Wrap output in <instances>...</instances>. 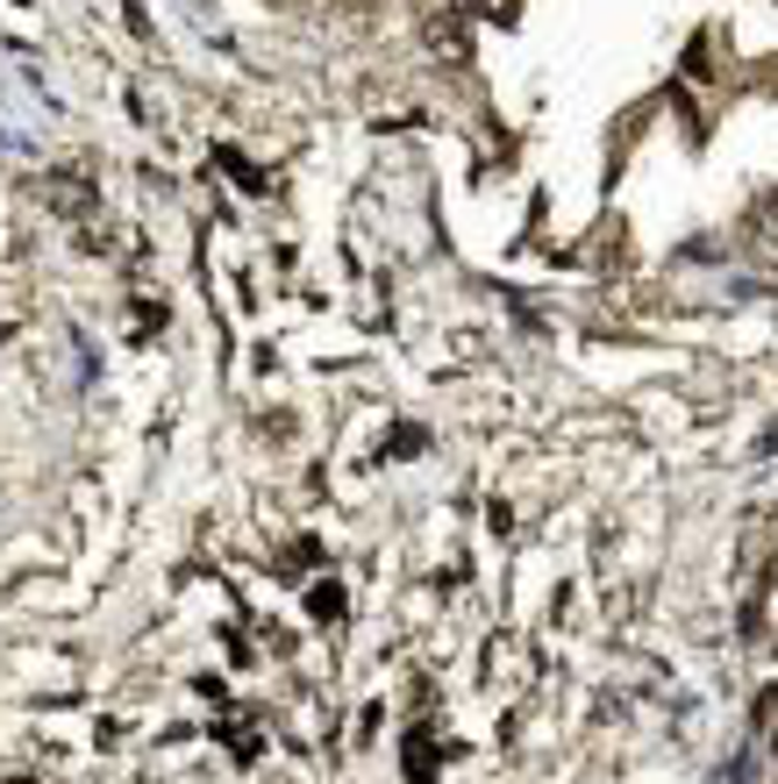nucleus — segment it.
Listing matches in <instances>:
<instances>
[{
  "instance_id": "f03ea898",
  "label": "nucleus",
  "mask_w": 778,
  "mask_h": 784,
  "mask_svg": "<svg viewBox=\"0 0 778 784\" xmlns=\"http://www.w3.org/2000/svg\"><path fill=\"white\" fill-rule=\"evenodd\" d=\"M471 14H500V22H507V14H515V0H471Z\"/></svg>"
},
{
  "instance_id": "f257e3e1",
  "label": "nucleus",
  "mask_w": 778,
  "mask_h": 784,
  "mask_svg": "<svg viewBox=\"0 0 778 784\" xmlns=\"http://www.w3.org/2000/svg\"><path fill=\"white\" fill-rule=\"evenodd\" d=\"M429 43L443 50V58H458V64H465V29L450 22V14H443V22H429Z\"/></svg>"
}]
</instances>
